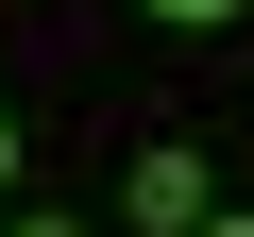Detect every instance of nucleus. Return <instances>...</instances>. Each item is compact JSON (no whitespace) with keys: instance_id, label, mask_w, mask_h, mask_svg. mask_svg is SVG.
Instances as JSON below:
<instances>
[{"instance_id":"1","label":"nucleus","mask_w":254,"mask_h":237,"mask_svg":"<svg viewBox=\"0 0 254 237\" xmlns=\"http://www.w3.org/2000/svg\"><path fill=\"white\" fill-rule=\"evenodd\" d=\"M119 220H136V237H203V220H220L203 153H187V136H136V170H119Z\"/></svg>"},{"instance_id":"2","label":"nucleus","mask_w":254,"mask_h":237,"mask_svg":"<svg viewBox=\"0 0 254 237\" xmlns=\"http://www.w3.org/2000/svg\"><path fill=\"white\" fill-rule=\"evenodd\" d=\"M153 17H170V34H220V17H237V0H153Z\"/></svg>"},{"instance_id":"3","label":"nucleus","mask_w":254,"mask_h":237,"mask_svg":"<svg viewBox=\"0 0 254 237\" xmlns=\"http://www.w3.org/2000/svg\"><path fill=\"white\" fill-rule=\"evenodd\" d=\"M17 153H34V136H17V102H0V203H17Z\"/></svg>"},{"instance_id":"4","label":"nucleus","mask_w":254,"mask_h":237,"mask_svg":"<svg viewBox=\"0 0 254 237\" xmlns=\"http://www.w3.org/2000/svg\"><path fill=\"white\" fill-rule=\"evenodd\" d=\"M0 237H68V220H0Z\"/></svg>"},{"instance_id":"5","label":"nucleus","mask_w":254,"mask_h":237,"mask_svg":"<svg viewBox=\"0 0 254 237\" xmlns=\"http://www.w3.org/2000/svg\"><path fill=\"white\" fill-rule=\"evenodd\" d=\"M203 237H254V220H237V203H220V220H203Z\"/></svg>"}]
</instances>
